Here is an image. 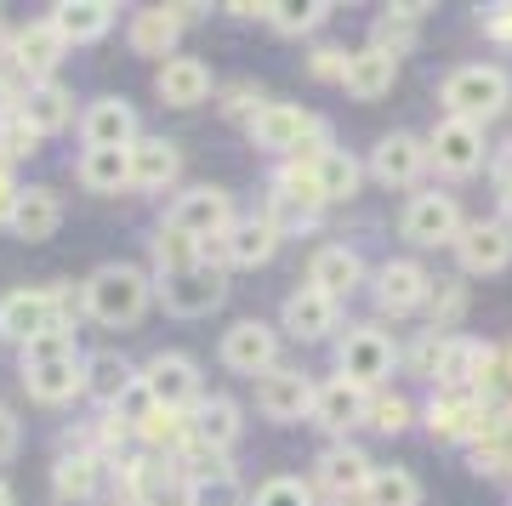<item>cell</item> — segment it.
Segmentation results:
<instances>
[{"label":"cell","instance_id":"cell-1","mask_svg":"<svg viewBox=\"0 0 512 506\" xmlns=\"http://www.w3.org/2000/svg\"><path fill=\"white\" fill-rule=\"evenodd\" d=\"M23 387L35 404H69L86 393V353L74 347L69 330H46L23 347Z\"/></svg>","mask_w":512,"mask_h":506},{"label":"cell","instance_id":"cell-2","mask_svg":"<svg viewBox=\"0 0 512 506\" xmlns=\"http://www.w3.org/2000/svg\"><path fill=\"white\" fill-rule=\"evenodd\" d=\"M148 302H154V279H148L143 268H131V262H103V268L80 285V308L109 330L137 325L148 313Z\"/></svg>","mask_w":512,"mask_h":506},{"label":"cell","instance_id":"cell-3","mask_svg":"<svg viewBox=\"0 0 512 506\" xmlns=\"http://www.w3.org/2000/svg\"><path fill=\"white\" fill-rule=\"evenodd\" d=\"M439 103H444V120H467V126L484 131V120H495L512 103V74L501 63H461L444 80Z\"/></svg>","mask_w":512,"mask_h":506},{"label":"cell","instance_id":"cell-4","mask_svg":"<svg viewBox=\"0 0 512 506\" xmlns=\"http://www.w3.org/2000/svg\"><path fill=\"white\" fill-rule=\"evenodd\" d=\"M251 143L279 160H313L319 148H330V131L319 114L296 109V103H262L251 120Z\"/></svg>","mask_w":512,"mask_h":506},{"label":"cell","instance_id":"cell-5","mask_svg":"<svg viewBox=\"0 0 512 506\" xmlns=\"http://www.w3.org/2000/svg\"><path fill=\"white\" fill-rule=\"evenodd\" d=\"M393 364H399V347L376 325H353L336 342V376L353 381V387H365V393H382V381L393 376Z\"/></svg>","mask_w":512,"mask_h":506},{"label":"cell","instance_id":"cell-6","mask_svg":"<svg viewBox=\"0 0 512 506\" xmlns=\"http://www.w3.org/2000/svg\"><path fill=\"white\" fill-rule=\"evenodd\" d=\"M154 290H160L165 313H177V319H205V313H217L222 302H228V273L200 256V262L183 268V273H160Z\"/></svg>","mask_w":512,"mask_h":506},{"label":"cell","instance_id":"cell-7","mask_svg":"<svg viewBox=\"0 0 512 506\" xmlns=\"http://www.w3.org/2000/svg\"><path fill=\"white\" fill-rule=\"evenodd\" d=\"M234 222H239L234 217V194H228V188H211V182H205V188H188V194H177V199H171V211H165V228L188 234L200 251H205V245H217Z\"/></svg>","mask_w":512,"mask_h":506},{"label":"cell","instance_id":"cell-8","mask_svg":"<svg viewBox=\"0 0 512 506\" xmlns=\"http://www.w3.org/2000/svg\"><path fill=\"white\" fill-rule=\"evenodd\" d=\"M63 308H69V290H12V296H0V342L29 347L46 330H69Z\"/></svg>","mask_w":512,"mask_h":506},{"label":"cell","instance_id":"cell-9","mask_svg":"<svg viewBox=\"0 0 512 506\" xmlns=\"http://www.w3.org/2000/svg\"><path fill=\"white\" fill-rule=\"evenodd\" d=\"M461 228H467V222H461L456 194H439V188H427V194H410V205H404V217H399V234L410 239V245H421V251L456 245Z\"/></svg>","mask_w":512,"mask_h":506},{"label":"cell","instance_id":"cell-10","mask_svg":"<svg viewBox=\"0 0 512 506\" xmlns=\"http://www.w3.org/2000/svg\"><path fill=\"white\" fill-rule=\"evenodd\" d=\"M222 364L234 370V376H268L279 364V330L268 325V319H239V325L222 330Z\"/></svg>","mask_w":512,"mask_h":506},{"label":"cell","instance_id":"cell-11","mask_svg":"<svg viewBox=\"0 0 512 506\" xmlns=\"http://www.w3.org/2000/svg\"><path fill=\"white\" fill-rule=\"evenodd\" d=\"M313 387L302 370H291V364H274L268 376H256V410L268 421H279V427H296V421L313 416Z\"/></svg>","mask_w":512,"mask_h":506},{"label":"cell","instance_id":"cell-12","mask_svg":"<svg viewBox=\"0 0 512 506\" xmlns=\"http://www.w3.org/2000/svg\"><path fill=\"white\" fill-rule=\"evenodd\" d=\"M137 381L148 387V398L160 404V410H194L200 404V370L188 353H154V359L137 370Z\"/></svg>","mask_w":512,"mask_h":506},{"label":"cell","instance_id":"cell-13","mask_svg":"<svg viewBox=\"0 0 512 506\" xmlns=\"http://www.w3.org/2000/svg\"><path fill=\"white\" fill-rule=\"evenodd\" d=\"M427 290H433V273L421 268L416 256H393V262L376 268V308L393 313V319L427 308Z\"/></svg>","mask_w":512,"mask_h":506},{"label":"cell","instance_id":"cell-14","mask_svg":"<svg viewBox=\"0 0 512 506\" xmlns=\"http://www.w3.org/2000/svg\"><path fill=\"white\" fill-rule=\"evenodd\" d=\"M279 251V228L268 217H239L234 228H228V234L217 239V245H205V262H228V268H262V262H268V256Z\"/></svg>","mask_w":512,"mask_h":506},{"label":"cell","instance_id":"cell-15","mask_svg":"<svg viewBox=\"0 0 512 506\" xmlns=\"http://www.w3.org/2000/svg\"><path fill=\"white\" fill-rule=\"evenodd\" d=\"M484 131L467 126V120H439L433 126V137H427V160L439 165L444 177H473V171H484Z\"/></svg>","mask_w":512,"mask_h":506},{"label":"cell","instance_id":"cell-16","mask_svg":"<svg viewBox=\"0 0 512 506\" xmlns=\"http://www.w3.org/2000/svg\"><path fill=\"white\" fill-rule=\"evenodd\" d=\"M427 143H421L416 131H387L382 143L370 148V177L382 182V188H416L421 171H427Z\"/></svg>","mask_w":512,"mask_h":506},{"label":"cell","instance_id":"cell-17","mask_svg":"<svg viewBox=\"0 0 512 506\" xmlns=\"http://www.w3.org/2000/svg\"><path fill=\"white\" fill-rule=\"evenodd\" d=\"M427 427H433L439 444H467V438L495 433V421H490V410H484L478 393H439L427 404Z\"/></svg>","mask_w":512,"mask_h":506},{"label":"cell","instance_id":"cell-18","mask_svg":"<svg viewBox=\"0 0 512 506\" xmlns=\"http://www.w3.org/2000/svg\"><path fill=\"white\" fill-rule=\"evenodd\" d=\"M370 472H376V461H370L365 450H353V444H330L325 455H319V467H313V484L325 489V495H336V506H348L365 495Z\"/></svg>","mask_w":512,"mask_h":506},{"label":"cell","instance_id":"cell-19","mask_svg":"<svg viewBox=\"0 0 512 506\" xmlns=\"http://www.w3.org/2000/svg\"><path fill=\"white\" fill-rule=\"evenodd\" d=\"M456 256H461V273H501V268H512V228L501 217L467 222L461 239H456Z\"/></svg>","mask_w":512,"mask_h":506},{"label":"cell","instance_id":"cell-20","mask_svg":"<svg viewBox=\"0 0 512 506\" xmlns=\"http://www.w3.org/2000/svg\"><path fill=\"white\" fill-rule=\"evenodd\" d=\"M336 313H342V302H330L325 290L296 285L291 296H285V308H279V325H285V336H296V342H325L330 330H336Z\"/></svg>","mask_w":512,"mask_h":506},{"label":"cell","instance_id":"cell-21","mask_svg":"<svg viewBox=\"0 0 512 506\" xmlns=\"http://www.w3.org/2000/svg\"><path fill=\"white\" fill-rule=\"evenodd\" d=\"M211 91H217V80H211L200 57H165L160 74H154V97L165 109H200Z\"/></svg>","mask_w":512,"mask_h":506},{"label":"cell","instance_id":"cell-22","mask_svg":"<svg viewBox=\"0 0 512 506\" xmlns=\"http://www.w3.org/2000/svg\"><path fill=\"white\" fill-rule=\"evenodd\" d=\"M80 143L86 148H131L137 143V109L126 97H97L92 109L80 114Z\"/></svg>","mask_w":512,"mask_h":506},{"label":"cell","instance_id":"cell-23","mask_svg":"<svg viewBox=\"0 0 512 506\" xmlns=\"http://www.w3.org/2000/svg\"><path fill=\"white\" fill-rule=\"evenodd\" d=\"M308 285L325 290L330 302H342L353 290L365 285V256L353 251V245H319L308 262Z\"/></svg>","mask_w":512,"mask_h":506},{"label":"cell","instance_id":"cell-24","mask_svg":"<svg viewBox=\"0 0 512 506\" xmlns=\"http://www.w3.org/2000/svg\"><path fill=\"white\" fill-rule=\"evenodd\" d=\"M177 177H183V148L177 143H165V137H137L131 143V188L165 194Z\"/></svg>","mask_w":512,"mask_h":506},{"label":"cell","instance_id":"cell-25","mask_svg":"<svg viewBox=\"0 0 512 506\" xmlns=\"http://www.w3.org/2000/svg\"><path fill=\"white\" fill-rule=\"evenodd\" d=\"M183 6H148V12H137L131 18V29H126V40H131V52L137 57H177V40H183Z\"/></svg>","mask_w":512,"mask_h":506},{"label":"cell","instance_id":"cell-26","mask_svg":"<svg viewBox=\"0 0 512 506\" xmlns=\"http://www.w3.org/2000/svg\"><path fill=\"white\" fill-rule=\"evenodd\" d=\"M114 12L120 6H109V0H57L46 23L63 35V46H92L114 29Z\"/></svg>","mask_w":512,"mask_h":506},{"label":"cell","instance_id":"cell-27","mask_svg":"<svg viewBox=\"0 0 512 506\" xmlns=\"http://www.w3.org/2000/svg\"><path fill=\"white\" fill-rule=\"evenodd\" d=\"M370 416V393L365 387H353V381L330 376L319 393H313V421L325 427V433H348V427H365Z\"/></svg>","mask_w":512,"mask_h":506},{"label":"cell","instance_id":"cell-28","mask_svg":"<svg viewBox=\"0 0 512 506\" xmlns=\"http://www.w3.org/2000/svg\"><path fill=\"white\" fill-rule=\"evenodd\" d=\"M188 427H194V444L200 450H211V455H228L234 450V438H239V404L234 398H222V393H211V398H200L194 410H188Z\"/></svg>","mask_w":512,"mask_h":506},{"label":"cell","instance_id":"cell-29","mask_svg":"<svg viewBox=\"0 0 512 506\" xmlns=\"http://www.w3.org/2000/svg\"><path fill=\"white\" fill-rule=\"evenodd\" d=\"M12 52H18V69L29 74V86H35V80H52L69 46H63V35H57L52 23L40 18V23H29V29L12 35Z\"/></svg>","mask_w":512,"mask_h":506},{"label":"cell","instance_id":"cell-30","mask_svg":"<svg viewBox=\"0 0 512 506\" xmlns=\"http://www.w3.org/2000/svg\"><path fill=\"white\" fill-rule=\"evenodd\" d=\"M18 114L40 131V137H52V131H63L74 120V91L63 86V80H35V86L23 91Z\"/></svg>","mask_w":512,"mask_h":506},{"label":"cell","instance_id":"cell-31","mask_svg":"<svg viewBox=\"0 0 512 506\" xmlns=\"http://www.w3.org/2000/svg\"><path fill=\"white\" fill-rule=\"evenodd\" d=\"M57 222H63V199L57 188H18V205H12V234L40 245V239L57 234Z\"/></svg>","mask_w":512,"mask_h":506},{"label":"cell","instance_id":"cell-32","mask_svg":"<svg viewBox=\"0 0 512 506\" xmlns=\"http://www.w3.org/2000/svg\"><path fill=\"white\" fill-rule=\"evenodd\" d=\"M313 182H319V199H325V205H342V199H353L359 194V182H365V165L353 160L348 148H319V154H313Z\"/></svg>","mask_w":512,"mask_h":506},{"label":"cell","instance_id":"cell-33","mask_svg":"<svg viewBox=\"0 0 512 506\" xmlns=\"http://www.w3.org/2000/svg\"><path fill=\"white\" fill-rule=\"evenodd\" d=\"M393 80H399V63H393L387 52H376V46L348 52V74H342V91H348V97L376 103V97H387V91H393Z\"/></svg>","mask_w":512,"mask_h":506},{"label":"cell","instance_id":"cell-34","mask_svg":"<svg viewBox=\"0 0 512 506\" xmlns=\"http://www.w3.org/2000/svg\"><path fill=\"white\" fill-rule=\"evenodd\" d=\"M74 177L86 194H120V188H131V148H86Z\"/></svg>","mask_w":512,"mask_h":506},{"label":"cell","instance_id":"cell-35","mask_svg":"<svg viewBox=\"0 0 512 506\" xmlns=\"http://www.w3.org/2000/svg\"><path fill=\"white\" fill-rule=\"evenodd\" d=\"M427 12H433V6H421V0H410V6H387L382 18L370 23V46L399 63V57L416 46V23L427 18Z\"/></svg>","mask_w":512,"mask_h":506},{"label":"cell","instance_id":"cell-36","mask_svg":"<svg viewBox=\"0 0 512 506\" xmlns=\"http://www.w3.org/2000/svg\"><path fill=\"white\" fill-rule=\"evenodd\" d=\"M359 506H421V484L410 467H376Z\"/></svg>","mask_w":512,"mask_h":506},{"label":"cell","instance_id":"cell-37","mask_svg":"<svg viewBox=\"0 0 512 506\" xmlns=\"http://www.w3.org/2000/svg\"><path fill=\"white\" fill-rule=\"evenodd\" d=\"M97 484H103V455L80 450V455H63L57 461V495L63 501H92Z\"/></svg>","mask_w":512,"mask_h":506},{"label":"cell","instance_id":"cell-38","mask_svg":"<svg viewBox=\"0 0 512 506\" xmlns=\"http://www.w3.org/2000/svg\"><path fill=\"white\" fill-rule=\"evenodd\" d=\"M131 381H137V370L120 353H92L86 359V393L103 398V404H120V393H126Z\"/></svg>","mask_w":512,"mask_h":506},{"label":"cell","instance_id":"cell-39","mask_svg":"<svg viewBox=\"0 0 512 506\" xmlns=\"http://www.w3.org/2000/svg\"><path fill=\"white\" fill-rule=\"evenodd\" d=\"M461 313H467V285H461L456 273H444V279H433V290H427V319L433 325L427 330H456L461 325Z\"/></svg>","mask_w":512,"mask_h":506},{"label":"cell","instance_id":"cell-40","mask_svg":"<svg viewBox=\"0 0 512 506\" xmlns=\"http://www.w3.org/2000/svg\"><path fill=\"white\" fill-rule=\"evenodd\" d=\"M330 12H336L330 0H279V6H268V29H279V35H308Z\"/></svg>","mask_w":512,"mask_h":506},{"label":"cell","instance_id":"cell-41","mask_svg":"<svg viewBox=\"0 0 512 506\" xmlns=\"http://www.w3.org/2000/svg\"><path fill=\"white\" fill-rule=\"evenodd\" d=\"M200 262V245L188 234H177V228H160L154 234V268L160 273H183V268H194Z\"/></svg>","mask_w":512,"mask_h":506},{"label":"cell","instance_id":"cell-42","mask_svg":"<svg viewBox=\"0 0 512 506\" xmlns=\"http://www.w3.org/2000/svg\"><path fill=\"white\" fill-rule=\"evenodd\" d=\"M29 154H40V131L29 126L23 114H12V120H0V165L29 160Z\"/></svg>","mask_w":512,"mask_h":506},{"label":"cell","instance_id":"cell-43","mask_svg":"<svg viewBox=\"0 0 512 506\" xmlns=\"http://www.w3.org/2000/svg\"><path fill=\"white\" fill-rule=\"evenodd\" d=\"M410 398H399V393H370V416H365V427H376V433H404L410 427Z\"/></svg>","mask_w":512,"mask_h":506},{"label":"cell","instance_id":"cell-44","mask_svg":"<svg viewBox=\"0 0 512 506\" xmlns=\"http://www.w3.org/2000/svg\"><path fill=\"white\" fill-rule=\"evenodd\" d=\"M245 506H313V489L302 478H268Z\"/></svg>","mask_w":512,"mask_h":506},{"label":"cell","instance_id":"cell-45","mask_svg":"<svg viewBox=\"0 0 512 506\" xmlns=\"http://www.w3.org/2000/svg\"><path fill=\"white\" fill-rule=\"evenodd\" d=\"M439 359H444V336H439V330H421L416 347H410V376L439 381Z\"/></svg>","mask_w":512,"mask_h":506},{"label":"cell","instance_id":"cell-46","mask_svg":"<svg viewBox=\"0 0 512 506\" xmlns=\"http://www.w3.org/2000/svg\"><path fill=\"white\" fill-rule=\"evenodd\" d=\"M256 109H262V91H256L251 80H239V86L222 91V114H245V126H251Z\"/></svg>","mask_w":512,"mask_h":506},{"label":"cell","instance_id":"cell-47","mask_svg":"<svg viewBox=\"0 0 512 506\" xmlns=\"http://www.w3.org/2000/svg\"><path fill=\"white\" fill-rule=\"evenodd\" d=\"M308 74H313V80H336V86H342V74H348V52L319 46V52L308 57Z\"/></svg>","mask_w":512,"mask_h":506},{"label":"cell","instance_id":"cell-48","mask_svg":"<svg viewBox=\"0 0 512 506\" xmlns=\"http://www.w3.org/2000/svg\"><path fill=\"white\" fill-rule=\"evenodd\" d=\"M484 29H490V40L512 46V6H484Z\"/></svg>","mask_w":512,"mask_h":506},{"label":"cell","instance_id":"cell-49","mask_svg":"<svg viewBox=\"0 0 512 506\" xmlns=\"http://www.w3.org/2000/svg\"><path fill=\"white\" fill-rule=\"evenodd\" d=\"M18 455V416L0 404V461H12Z\"/></svg>","mask_w":512,"mask_h":506},{"label":"cell","instance_id":"cell-50","mask_svg":"<svg viewBox=\"0 0 512 506\" xmlns=\"http://www.w3.org/2000/svg\"><path fill=\"white\" fill-rule=\"evenodd\" d=\"M12 205H18V182H12L6 165H0V228H12Z\"/></svg>","mask_w":512,"mask_h":506},{"label":"cell","instance_id":"cell-51","mask_svg":"<svg viewBox=\"0 0 512 506\" xmlns=\"http://www.w3.org/2000/svg\"><path fill=\"white\" fill-rule=\"evenodd\" d=\"M18 114V91H12V80L0 74V120H12Z\"/></svg>","mask_w":512,"mask_h":506},{"label":"cell","instance_id":"cell-52","mask_svg":"<svg viewBox=\"0 0 512 506\" xmlns=\"http://www.w3.org/2000/svg\"><path fill=\"white\" fill-rule=\"evenodd\" d=\"M495 381H507V387H512V347H501V359H495Z\"/></svg>","mask_w":512,"mask_h":506},{"label":"cell","instance_id":"cell-53","mask_svg":"<svg viewBox=\"0 0 512 506\" xmlns=\"http://www.w3.org/2000/svg\"><path fill=\"white\" fill-rule=\"evenodd\" d=\"M0 506H12V489H6V484H0Z\"/></svg>","mask_w":512,"mask_h":506}]
</instances>
